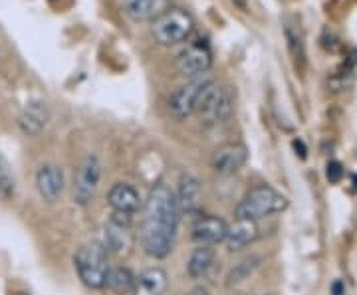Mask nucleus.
Segmentation results:
<instances>
[{
    "label": "nucleus",
    "instance_id": "0eeeda50",
    "mask_svg": "<svg viewBox=\"0 0 357 295\" xmlns=\"http://www.w3.org/2000/svg\"><path fill=\"white\" fill-rule=\"evenodd\" d=\"M100 179H102V163L98 154H86L74 177V189H72V196L77 206H88L93 200L96 191L100 186Z\"/></svg>",
    "mask_w": 357,
    "mask_h": 295
},
{
    "label": "nucleus",
    "instance_id": "5701e85b",
    "mask_svg": "<svg viewBox=\"0 0 357 295\" xmlns=\"http://www.w3.org/2000/svg\"><path fill=\"white\" fill-rule=\"evenodd\" d=\"M14 194V179L6 165L0 161V200H6Z\"/></svg>",
    "mask_w": 357,
    "mask_h": 295
},
{
    "label": "nucleus",
    "instance_id": "7ed1b4c3",
    "mask_svg": "<svg viewBox=\"0 0 357 295\" xmlns=\"http://www.w3.org/2000/svg\"><path fill=\"white\" fill-rule=\"evenodd\" d=\"M286 206H288V200L284 194L272 189L270 184H260L244 194L241 205L236 206V218L256 222V220L278 214L282 210H286Z\"/></svg>",
    "mask_w": 357,
    "mask_h": 295
},
{
    "label": "nucleus",
    "instance_id": "412c9836",
    "mask_svg": "<svg viewBox=\"0 0 357 295\" xmlns=\"http://www.w3.org/2000/svg\"><path fill=\"white\" fill-rule=\"evenodd\" d=\"M284 34L288 40V50L292 54L294 62L300 65H304L306 62V44H304V36L298 28H294V24L284 26Z\"/></svg>",
    "mask_w": 357,
    "mask_h": 295
},
{
    "label": "nucleus",
    "instance_id": "b1692460",
    "mask_svg": "<svg viewBox=\"0 0 357 295\" xmlns=\"http://www.w3.org/2000/svg\"><path fill=\"white\" fill-rule=\"evenodd\" d=\"M342 177H344V167H342V163L332 161V163L328 165V180H330V182H340Z\"/></svg>",
    "mask_w": 357,
    "mask_h": 295
},
{
    "label": "nucleus",
    "instance_id": "2eb2a0df",
    "mask_svg": "<svg viewBox=\"0 0 357 295\" xmlns=\"http://www.w3.org/2000/svg\"><path fill=\"white\" fill-rule=\"evenodd\" d=\"M50 121V109L44 102H30L18 117V127L28 137L40 135Z\"/></svg>",
    "mask_w": 357,
    "mask_h": 295
},
{
    "label": "nucleus",
    "instance_id": "f8f14e48",
    "mask_svg": "<svg viewBox=\"0 0 357 295\" xmlns=\"http://www.w3.org/2000/svg\"><path fill=\"white\" fill-rule=\"evenodd\" d=\"M248 159V151L241 143H227L222 147H218L213 153L211 159V167L217 170L218 175H234L236 170L244 167Z\"/></svg>",
    "mask_w": 357,
    "mask_h": 295
},
{
    "label": "nucleus",
    "instance_id": "ddd939ff",
    "mask_svg": "<svg viewBox=\"0 0 357 295\" xmlns=\"http://www.w3.org/2000/svg\"><path fill=\"white\" fill-rule=\"evenodd\" d=\"M107 205L112 212H121V214H135L143 208L139 191L129 184V182H115L107 193Z\"/></svg>",
    "mask_w": 357,
    "mask_h": 295
},
{
    "label": "nucleus",
    "instance_id": "4be33fe9",
    "mask_svg": "<svg viewBox=\"0 0 357 295\" xmlns=\"http://www.w3.org/2000/svg\"><path fill=\"white\" fill-rule=\"evenodd\" d=\"M260 266V256H248L241 260L227 276V285H236V283L244 282L252 271Z\"/></svg>",
    "mask_w": 357,
    "mask_h": 295
},
{
    "label": "nucleus",
    "instance_id": "dca6fc26",
    "mask_svg": "<svg viewBox=\"0 0 357 295\" xmlns=\"http://www.w3.org/2000/svg\"><path fill=\"white\" fill-rule=\"evenodd\" d=\"M171 0H123V10L135 22H153L169 10Z\"/></svg>",
    "mask_w": 357,
    "mask_h": 295
},
{
    "label": "nucleus",
    "instance_id": "20e7f679",
    "mask_svg": "<svg viewBox=\"0 0 357 295\" xmlns=\"http://www.w3.org/2000/svg\"><path fill=\"white\" fill-rule=\"evenodd\" d=\"M195 30V20L183 8H169L157 20H153L151 34L157 44L161 46H175L191 38Z\"/></svg>",
    "mask_w": 357,
    "mask_h": 295
},
{
    "label": "nucleus",
    "instance_id": "a211bd4d",
    "mask_svg": "<svg viewBox=\"0 0 357 295\" xmlns=\"http://www.w3.org/2000/svg\"><path fill=\"white\" fill-rule=\"evenodd\" d=\"M167 289V273L163 268H147L135 278V287L131 295H163Z\"/></svg>",
    "mask_w": 357,
    "mask_h": 295
},
{
    "label": "nucleus",
    "instance_id": "1a4fd4ad",
    "mask_svg": "<svg viewBox=\"0 0 357 295\" xmlns=\"http://www.w3.org/2000/svg\"><path fill=\"white\" fill-rule=\"evenodd\" d=\"M211 65H213V54L208 44L204 42H191L187 48H183L177 54L178 74L189 79L208 74Z\"/></svg>",
    "mask_w": 357,
    "mask_h": 295
},
{
    "label": "nucleus",
    "instance_id": "6ab92c4d",
    "mask_svg": "<svg viewBox=\"0 0 357 295\" xmlns=\"http://www.w3.org/2000/svg\"><path fill=\"white\" fill-rule=\"evenodd\" d=\"M215 268V250L211 246H199L192 250L187 262V273L191 280H203Z\"/></svg>",
    "mask_w": 357,
    "mask_h": 295
},
{
    "label": "nucleus",
    "instance_id": "f3484780",
    "mask_svg": "<svg viewBox=\"0 0 357 295\" xmlns=\"http://www.w3.org/2000/svg\"><path fill=\"white\" fill-rule=\"evenodd\" d=\"M256 238H258V226H256V222L236 218V222L232 226H229L225 242L229 246L230 252H238V250H243L248 244H252Z\"/></svg>",
    "mask_w": 357,
    "mask_h": 295
},
{
    "label": "nucleus",
    "instance_id": "6e6552de",
    "mask_svg": "<svg viewBox=\"0 0 357 295\" xmlns=\"http://www.w3.org/2000/svg\"><path fill=\"white\" fill-rule=\"evenodd\" d=\"M103 246L112 254H128L133 246V232H131V214L112 212L103 228Z\"/></svg>",
    "mask_w": 357,
    "mask_h": 295
},
{
    "label": "nucleus",
    "instance_id": "9b49d317",
    "mask_svg": "<svg viewBox=\"0 0 357 295\" xmlns=\"http://www.w3.org/2000/svg\"><path fill=\"white\" fill-rule=\"evenodd\" d=\"M229 232V224L218 216L211 214H199L192 222L191 236L199 246H215L225 242Z\"/></svg>",
    "mask_w": 357,
    "mask_h": 295
},
{
    "label": "nucleus",
    "instance_id": "f257e3e1",
    "mask_svg": "<svg viewBox=\"0 0 357 295\" xmlns=\"http://www.w3.org/2000/svg\"><path fill=\"white\" fill-rule=\"evenodd\" d=\"M141 218V248L153 260L167 257L175 248L178 226V208L175 193L165 182H157L143 202Z\"/></svg>",
    "mask_w": 357,
    "mask_h": 295
},
{
    "label": "nucleus",
    "instance_id": "a878e982",
    "mask_svg": "<svg viewBox=\"0 0 357 295\" xmlns=\"http://www.w3.org/2000/svg\"><path fill=\"white\" fill-rule=\"evenodd\" d=\"M14 295H28V294H24V292H18V294H14Z\"/></svg>",
    "mask_w": 357,
    "mask_h": 295
},
{
    "label": "nucleus",
    "instance_id": "9d476101",
    "mask_svg": "<svg viewBox=\"0 0 357 295\" xmlns=\"http://www.w3.org/2000/svg\"><path fill=\"white\" fill-rule=\"evenodd\" d=\"M177 200L178 214H189V216H199L201 206H203V189L197 177L192 175H181L177 182Z\"/></svg>",
    "mask_w": 357,
    "mask_h": 295
},
{
    "label": "nucleus",
    "instance_id": "aec40b11",
    "mask_svg": "<svg viewBox=\"0 0 357 295\" xmlns=\"http://www.w3.org/2000/svg\"><path fill=\"white\" fill-rule=\"evenodd\" d=\"M105 287L115 295H128L135 287V276L131 273V270L123 268V266L109 268L107 280H105Z\"/></svg>",
    "mask_w": 357,
    "mask_h": 295
},
{
    "label": "nucleus",
    "instance_id": "f03ea898",
    "mask_svg": "<svg viewBox=\"0 0 357 295\" xmlns=\"http://www.w3.org/2000/svg\"><path fill=\"white\" fill-rule=\"evenodd\" d=\"M107 254L109 252L105 250L103 242H98V240H89L77 248L76 256H74V266H76L79 282L89 289L105 287L107 271L112 268Z\"/></svg>",
    "mask_w": 357,
    "mask_h": 295
},
{
    "label": "nucleus",
    "instance_id": "423d86ee",
    "mask_svg": "<svg viewBox=\"0 0 357 295\" xmlns=\"http://www.w3.org/2000/svg\"><path fill=\"white\" fill-rule=\"evenodd\" d=\"M215 83V79L211 74H203L199 77H191L187 83H183L181 88H177V91L171 95L169 99V111L175 119H187L191 117L197 107H199V102L204 95V91L208 90L211 86Z\"/></svg>",
    "mask_w": 357,
    "mask_h": 295
},
{
    "label": "nucleus",
    "instance_id": "393cba45",
    "mask_svg": "<svg viewBox=\"0 0 357 295\" xmlns=\"http://www.w3.org/2000/svg\"><path fill=\"white\" fill-rule=\"evenodd\" d=\"M191 295H211V294H208V292H206L204 287H195Z\"/></svg>",
    "mask_w": 357,
    "mask_h": 295
},
{
    "label": "nucleus",
    "instance_id": "39448f33",
    "mask_svg": "<svg viewBox=\"0 0 357 295\" xmlns=\"http://www.w3.org/2000/svg\"><path fill=\"white\" fill-rule=\"evenodd\" d=\"M234 111V99H232V91L229 88H220L217 81L204 91V95L199 102L197 107V115L201 117L204 125L213 127V125H222L227 123Z\"/></svg>",
    "mask_w": 357,
    "mask_h": 295
},
{
    "label": "nucleus",
    "instance_id": "4468645a",
    "mask_svg": "<svg viewBox=\"0 0 357 295\" xmlns=\"http://www.w3.org/2000/svg\"><path fill=\"white\" fill-rule=\"evenodd\" d=\"M36 189L46 202H58L64 193V173L56 165H42L36 173Z\"/></svg>",
    "mask_w": 357,
    "mask_h": 295
}]
</instances>
